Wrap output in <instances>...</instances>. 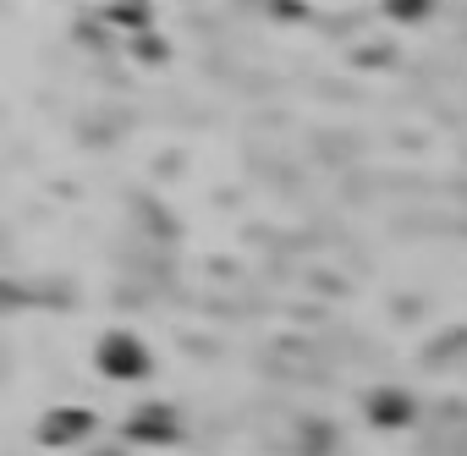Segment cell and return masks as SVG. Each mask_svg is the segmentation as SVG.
<instances>
[{
  "label": "cell",
  "mask_w": 467,
  "mask_h": 456,
  "mask_svg": "<svg viewBox=\"0 0 467 456\" xmlns=\"http://www.w3.org/2000/svg\"><path fill=\"white\" fill-rule=\"evenodd\" d=\"M121 440L132 445V451H176L182 440H187V418H182V407L176 401H138L127 418H121Z\"/></svg>",
  "instance_id": "obj_1"
},
{
  "label": "cell",
  "mask_w": 467,
  "mask_h": 456,
  "mask_svg": "<svg viewBox=\"0 0 467 456\" xmlns=\"http://www.w3.org/2000/svg\"><path fill=\"white\" fill-rule=\"evenodd\" d=\"M105 17L116 23V34L143 39L154 34V0H105Z\"/></svg>",
  "instance_id": "obj_5"
},
{
  "label": "cell",
  "mask_w": 467,
  "mask_h": 456,
  "mask_svg": "<svg viewBox=\"0 0 467 456\" xmlns=\"http://www.w3.org/2000/svg\"><path fill=\"white\" fill-rule=\"evenodd\" d=\"M379 12H385V23H396V28H418V23L434 17V0H379Z\"/></svg>",
  "instance_id": "obj_6"
},
{
  "label": "cell",
  "mask_w": 467,
  "mask_h": 456,
  "mask_svg": "<svg viewBox=\"0 0 467 456\" xmlns=\"http://www.w3.org/2000/svg\"><path fill=\"white\" fill-rule=\"evenodd\" d=\"M363 418H368V429H379V434H401V429L418 423V396L401 390V385H374V390L363 396Z\"/></svg>",
  "instance_id": "obj_4"
},
{
  "label": "cell",
  "mask_w": 467,
  "mask_h": 456,
  "mask_svg": "<svg viewBox=\"0 0 467 456\" xmlns=\"http://www.w3.org/2000/svg\"><path fill=\"white\" fill-rule=\"evenodd\" d=\"M99 434V412L83 407V401H61V407H45L39 423H34V440L45 451H83L88 440Z\"/></svg>",
  "instance_id": "obj_3"
},
{
  "label": "cell",
  "mask_w": 467,
  "mask_h": 456,
  "mask_svg": "<svg viewBox=\"0 0 467 456\" xmlns=\"http://www.w3.org/2000/svg\"><path fill=\"white\" fill-rule=\"evenodd\" d=\"M88 456H132V445H94Z\"/></svg>",
  "instance_id": "obj_7"
},
{
  "label": "cell",
  "mask_w": 467,
  "mask_h": 456,
  "mask_svg": "<svg viewBox=\"0 0 467 456\" xmlns=\"http://www.w3.org/2000/svg\"><path fill=\"white\" fill-rule=\"evenodd\" d=\"M94 368L110 385H143L154 374V352H149V341L138 330H105L94 341Z\"/></svg>",
  "instance_id": "obj_2"
}]
</instances>
